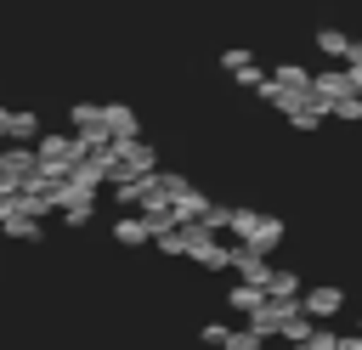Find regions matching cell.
Returning <instances> with one entry per match:
<instances>
[{
	"mask_svg": "<svg viewBox=\"0 0 362 350\" xmlns=\"http://www.w3.org/2000/svg\"><path fill=\"white\" fill-rule=\"evenodd\" d=\"M266 294H277V299H294V294H300V277H294V271H272V277H266Z\"/></svg>",
	"mask_w": 362,
	"mask_h": 350,
	"instance_id": "6",
	"label": "cell"
},
{
	"mask_svg": "<svg viewBox=\"0 0 362 350\" xmlns=\"http://www.w3.org/2000/svg\"><path fill=\"white\" fill-rule=\"evenodd\" d=\"M232 305H238V310H260V305H266V288L243 282V288H232Z\"/></svg>",
	"mask_w": 362,
	"mask_h": 350,
	"instance_id": "7",
	"label": "cell"
},
{
	"mask_svg": "<svg viewBox=\"0 0 362 350\" xmlns=\"http://www.w3.org/2000/svg\"><path fill=\"white\" fill-rule=\"evenodd\" d=\"M339 305H345V294H339V288H311V294H305V305H300V316H334Z\"/></svg>",
	"mask_w": 362,
	"mask_h": 350,
	"instance_id": "2",
	"label": "cell"
},
{
	"mask_svg": "<svg viewBox=\"0 0 362 350\" xmlns=\"http://www.w3.org/2000/svg\"><path fill=\"white\" fill-rule=\"evenodd\" d=\"M317 51H322V56H345V51H351V40H345L339 28H317Z\"/></svg>",
	"mask_w": 362,
	"mask_h": 350,
	"instance_id": "4",
	"label": "cell"
},
{
	"mask_svg": "<svg viewBox=\"0 0 362 350\" xmlns=\"http://www.w3.org/2000/svg\"><path fill=\"white\" fill-rule=\"evenodd\" d=\"M102 130H107V141H136V113L124 102H113V107H102Z\"/></svg>",
	"mask_w": 362,
	"mask_h": 350,
	"instance_id": "1",
	"label": "cell"
},
{
	"mask_svg": "<svg viewBox=\"0 0 362 350\" xmlns=\"http://www.w3.org/2000/svg\"><path fill=\"white\" fill-rule=\"evenodd\" d=\"M221 62H226V68H232V73H238V68H249V62H255V56H249V51H243V45H232V51H226V56H221Z\"/></svg>",
	"mask_w": 362,
	"mask_h": 350,
	"instance_id": "10",
	"label": "cell"
},
{
	"mask_svg": "<svg viewBox=\"0 0 362 350\" xmlns=\"http://www.w3.org/2000/svg\"><path fill=\"white\" fill-rule=\"evenodd\" d=\"M34 130H40L34 113H11V119H6V135H11V141H34Z\"/></svg>",
	"mask_w": 362,
	"mask_h": 350,
	"instance_id": "5",
	"label": "cell"
},
{
	"mask_svg": "<svg viewBox=\"0 0 362 350\" xmlns=\"http://www.w3.org/2000/svg\"><path fill=\"white\" fill-rule=\"evenodd\" d=\"M113 237H119V243H147L153 231H147V220H141V215H124V220L113 226Z\"/></svg>",
	"mask_w": 362,
	"mask_h": 350,
	"instance_id": "3",
	"label": "cell"
},
{
	"mask_svg": "<svg viewBox=\"0 0 362 350\" xmlns=\"http://www.w3.org/2000/svg\"><path fill=\"white\" fill-rule=\"evenodd\" d=\"M68 119H74V130H96V124H102V107L79 102V107H68Z\"/></svg>",
	"mask_w": 362,
	"mask_h": 350,
	"instance_id": "8",
	"label": "cell"
},
{
	"mask_svg": "<svg viewBox=\"0 0 362 350\" xmlns=\"http://www.w3.org/2000/svg\"><path fill=\"white\" fill-rule=\"evenodd\" d=\"M238 85H243V90H260V85H266V73L249 62V68H238Z\"/></svg>",
	"mask_w": 362,
	"mask_h": 350,
	"instance_id": "9",
	"label": "cell"
}]
</instances>
